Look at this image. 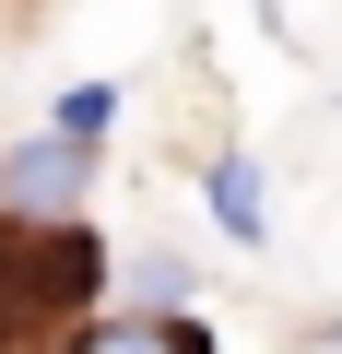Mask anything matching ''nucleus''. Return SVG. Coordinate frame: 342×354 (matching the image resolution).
<instances>
[{
	"label": "nucleus",
	"instance_id": "nucleus-1",
	"mask_svg": "<svg viewBox=\"0 0 342 354\" xmlns=\"http://www.w3.org/2000/svg\"><path fill=\"white\" fill-rule=\"evenodd\" d=\"M106 295L95 213H0V342H48Z\"/></svg>",
	"mask_w": 342,
	"mask_h": 354
},
{
	"label": "nucleus",
	"instance_id": "nucleus-2",
	"mask_svg": "<svg viewBox=\"0 0 342 354\" xmlns=\"http://www.w3.org/2000/svg\"><path fill=\"white\" fill-rule=\"evenodd\" d=\"M0 213H95V142L71 130L0 142Z\"/></svg>",
	"mask_w": 342,
	"mask_h": 354
},
{
	"label": "nucleus",
	"instance_id": "nucleus-3",
	"mask_svg": "<svg viewBox=\"0 0 342 354\" xmlns=\"http://www.w3.org/2000/svg\"><path fill=\"white\" fill-rule=\"evenodd\" d=\"M59 354H213L201 307H83L59 330Z\"/></svg>",
	"mask_w": 342,
	"mask_h": 354
},
{
	"label": "nucleus",
	"instance_id": "nucleus-4",
	"mask_svg": "<svg viewBox=\"0 0 342 354\" xmlns=\"http://www.w3.org/2000/svg\"><path fill=\"white\" fill-rule=\"evenodd\" d=\"M201 201L236 248H272V189H260V153H213L201 165Z\"/></svg>",
	"mask_w": 342,
	"mask_h": 354
},
{
	"label": "nucleus",
	"instance_id": "nucleus-5",
	"mask_svg": "<svg viewBox=\"0 0 342 354\" xmlns=\"http://www.w3.org/2000/svg\"><path fill=\"white\" fill-rule=\"evenodd\" d=\"M118 106H130L118 83H59V106H48V130H71V142H106V130H118Z\"/></svg>",
	"mask_w": 342,
	"mask_h": 354
},
{
	"label": "nucleus",
	"instance_id": "nucleus-6",
	"mask_svg": "<svg viewBox=\"0 0 342 354\" xmlns=\"http://www.w3.org/2000/svg\"><path fill=\"white\" fill-rule=\"evenodd\" d=\"M142 307H189V260H142Z\"/></svg>",
	"mask_w": 342,
	"mask_h": 354
}]
</instances>
